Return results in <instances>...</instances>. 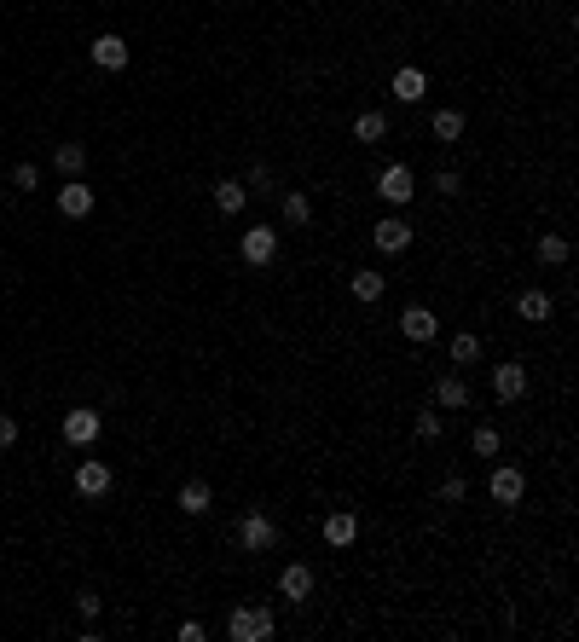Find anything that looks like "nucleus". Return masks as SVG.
Here are the masks:
<instances>
[{"mask_svg":"<svg viewBox=\"0 0 579 642\" xmlns=\"http://www.w3.org/2000/svg\"><path fill=\"white\" fill-rule=\"evenodd\" d=\"M475 359H481V336L458 331V336H452V365H475Z\"/></svg>","mask_w":579,"mask_h":642,"instance_id":"nucleus-26","label":"nucleus"},{"mask_svg":"<svg viewBox=\"0 0 579 642\" xmlns=\"http://www.w3.org/2000/svg\"><path fill=\"white\" fill-rule=\"evenodd\" d=\"M371 243H377L383 255H405V249H412V226H405V214H383L377 232H371Z\"/></svg>","mask_w":579,"mask_h":642,"instance_id":"nucleus-6","label":"nucleus"},{"mask_svg":"<svg viewBox=\"0 0 579 642\" xmlns=\"http://www.w3.org/2000/svg\"><path fill=\"white\" fill-rule=\"evenodd\" d=\"M469 451H475V458H498V429L493 422H481V429L469 434Z\"/></svg>","mask_w":579,"mask_h":642,"instance_id":"nucleus-27","label":"nucleus"},{"mask_svg":"<svg viewBox=\"0 0 579 642\" xmlns=\"http://www.w3.org/2000/svg\"><path fill=\"white\" fill-rule=\"evenodd\" d=\"M58 214H70V221H87V214H93V185L65 180V185H58Z\"/></svg>","mask_w":579,"mask_h":642,"instance_id":"nucleus-8","label":"nucleus"},{"mask_svg":"<svg viewBox=\"0 0 579 642\" xmlns=\"http://www.w3.org/2000/svg\"><path fill=\"white\" fill-rule=\"evenodd\" d=\"M53 163H58V174H65V180H82V168H87V145H82V139H65V145L53 151Z\"/></svg>","mask_w":579,"mask_h":642,"instance_id":"nucleus-18","label":"nucleus"},{"mask_svg":"<svg viewBox=\"0 0 579 642\" xmlns=\"http://www.w3.org/2000/svg\"><path fill=\"white\" fill-rule=\"evenodd\" d=\"M441 411H417V440H441Z\"/></svg>","mask_w":579,"mask_h":642,"instance_id":"nucleus-28","label":"nucleus"},{"mask_svg":"<svg viewBox=\"0 0 579 642\" xmlns=\"http://www.w3.org/2000/svg\"><path fill=\"white\" fill-rule=\"evenodd\" d=\"M244 261L249 266H273L278 261V232L273 226H249L244 232Z\"/></svg>","mask_w":579,"mask_h":642,"instance_id":"nucleus-7","label":"nucleus"},{"mask_svg":"<svg viewBox=\"0 0 579 642\" xmlns=\"http://www.w3.org/2000/svg\"><path fill=\"white\" fill-rule=\"evenodd\" d=\"M75 607H82V619H93V614H99V607H105V602H99V597H93V590H82V597H75Z\"/></svg>","mask_w":579,"mask_h":642,"instance_id":"nucleus-34","label":"nucleus"},{"mask_svg":"<svg viewBox=\"0 0 579 642\" xmlns=\"http://www.w3.org/2000/svg\"><path fill=\"white\" fill-rule=\"evenodd\" d=\"M441 498H446V504H464V498H469V480H464V475H446V480H441Z\"/></svg>","mask_w":579,"mask_h":642,"instance_id":"nucleus-29","label":"nucleus"},{"mask_svg":"<svg viewBox=\"0 0 579 642\" xmlns=\"http://www.w3.org/2000/svg\"><path fill=\"white\" fill-rule=\"evenodd\" d=\"M75 492H82V498H105V492H111V463H75Z\"/></svg>","mask_w":579,"mask_h":642,"instance_id":"nucleus-15","label":"nucleus"},{"mask_svg":"<svg viewBox=\"0 0 579 642\" xmlns=\"http://www.w3.org/2000/svg\"><path fill=\"white\" fill-rule=\"evenodd\" d=\"M99 429H105V422H99V411H87V405L65 411V422H58V434H65L70 446H93V440H99Z\"/></svg>","mask_w":579,"mask_h":642,"instance_id":"nucleus-5","label":"nucleus"},{"mask_svg":"<svg viewBox=\"0 0 579 642\" xmlns=\"http://www.w3.org/2000/svg\"><path fill=\"white\" fill-rule=\"evenodd\" d=\"M209 504H215L209 480H185V487H180V509L185 515H209Z\"/></svg>","mask_w":579,"mask_h":642,"instance_id":"nucleus-20","label":"nucleus"},{"mask_svg":"<svg viewBox=\"0 0 579 642\" xmlns=\"http://www.w3.org/2000/svg\"><path fill=\"white\" fill-rule=\"evenodd\" d=\"M377 192H383V202H388V209H405V202L417 197V174H412L405 163H388L383 174H377Z\"/></svg>","mask_w":579,"mask_h":642,"instance_id":"nucleus-1","label":"nucleus"},{"mask_svg":"<svg viewBox=\"0 0 579 642\" xmlns=\"http://www.w3.org/2000/svg\"><path fill=\"white\" fill-rule=\"evenodd\" d=\"M434 192L452 197V192H458V174H452V168H441V174H434Z\"/></svg>","mask_w":579,"mask_h":642,"instance_id":"nucleus-33","label":"nucleus"},{"mask_svg":"<svg viewBox=\"0 0 579 642\" xmlns=\"http://www.w3.org/2000/svg\"><path fill=\"white\" fill-rule=\"evenodd\" d=\"M244 185H249V192H267V185H273V174H267V168L255 163V168H249V180H244Z\"/></svg>","mask_w":579,"mask_h":642,"instance_id":"nucleus-32","label":"nucleus"},{"mask_svg":"<svg viewBox=\"0 0 579 642\" xmlns=\"http://www.w3.org/2000/svg\"><path fill=\"white\" fill-rule=\"evenodd\" d=\"M434 405H441V411H464V405H469V382L458 377V370L434 382Z\"/></svg>","mask_w":579,"mask_h":642,"instance_id":"nucleus-17","label":"nucleus"},{"mask_svg":"<svg viewBox=\"0 0 579 642\" xmlns=\"http://www.w3.org/2000/svg\"><path fill=\"white\" fill-rule=\"evenodd\" d=\"M238 544L249 556H261V550H273L278 544V527H273V515H261V509H249L244 521H238Z\"/></svg>","mask_w":579,"mask_h":642,"instance_id":"nucleus-4","label":"nucleus"},{"mask_svg":"<svg viewBox=\"0 0 579 642\" xmlns=\"http://www.w3.org/2000/svg\"><path fill=\"white\" fill-rule=\"evenodd\" d=\"M348 290H354V301H365V307H371V301H383L388 278H383V272H371V266H359V272L348 278Z\"/></svg>","mask_w":579,"mask_h":642,"instance_id":"nucleus-19","label":"nucleus"},{"mask_svg":"<svg viewBox=\"0 0 579 642\" xmlns=\"http://www.w3.org/2000/svg\"><path fill=\"white\" fill-rule=\"evenodd\" d=\"M18 446V417H0V451Z\"/></svg>","mask_w":579,"mask_h":642,"instance_id":"nucleus-31","label":"nucleus"},{"mask_svg":"<svg viewBox=\"0 0 579 642\" xmlns=\"http://www.w3.org/2000/svg\"><path fill=\"white\" fill-rule=\"evenodd\" d=\"M400 331H405V341H434V336H441V319H434L429 307H405L400 312Z\"/></svg>","mask_w":579,"mask_h":642,"instance_id":"nucleus-10","label":"nucleus"},{"mask_svg":"<svg viewBox=\"0 0 579 642\" xmlns=\"http://www.w3.org/2000/svg\"><path fill=\"white\" fill-rule=\"evenodd\" d=\"M313 221V197L307 192H285V226H307Z\"/></svg>","mask_w":579,"mask_h":642,"instance_id":"nucleus-25","label":"nucleus"},{"mask_svg":"<svg viewBox=\"0 0 579 642\" xmlns=\"http://www.w3.org/2000/svg\"><path fill=\"white\" fill-rule=\"evenodd\" d=\"M424 70H417V64H405V70H394V75H388V99H400V104H417V99H424Z\"/></svg>","mask_w":579,"mask_h":642,"instance_id":"nucleus-9","label":"nucleus"},{"mask_svg":"<svg viewBox=\"0 0 579 642\" xmlns=\"http://www.w3.org/2000/svg\"><path fill=\"white\" fill-rule=\"evenodd\" d=\"M203 637H209V631H203L197 619H185V625H180V642H203Z\"/></svg>","mask_w":579,"mask_h":642,"instance_id":"nucleus-35","label":"nucleus"},{"mask_svg":"<svg viewBox=\"0 0 579 642\" xmlns=\"http://www.w3.org/2000/svg\"><path fill=\"white\" fill-rule=\"evenodd\" d=\"M354 538H359V515H354V509L324 515V544H331V550H348Z\"/></svg>","mask_w":579,"mask_h":642,"instance_id":"nucleus-11","label":"nucleus"},{"mask_svg":"<svg viewBox=\"0 0 579 642\" xmlns=\"http://www.w3.org/2000/svg\"><path fill=\"white\" fill-rule=\"evenodd\" d=\"M12 185H18V192H35V185H41L35 163H18V168H12Z\"/></svg>","mask_w":579,"mask_h":642,"instance_id":"nucleus-30","label":"nucleus"},{"mask_svg":"<svg viewBox=\"0 0 579 642\" xmlns=\"http://www.w3.org/2000/svg\"><path fill=\"white\" fill-rule=\"evenodd\" d=\"M226 637L232 642H267L273 637V614L267 607H238V614L226 619Z\"/></svg>","mask_w":579,"mask_h":642,"instance_id":"nucleus-3","label":"nucleus"},{"mask_svg":"<svg viewBox=\"0 0 579 642\" xmlns=\"http://www.w3.org/2000/svg\"><path fill=\"white\" fill-rule=\"evenodd\" d=\"M568 255H574V243L562 238V232H544V238H539V261L544 266H568Z\"/></svg>","mask_w":579,"mask_h":642,"instance_id":"nucleus-24","label":"nucleus"},{"mask_svg":"<svg viewBox=\"0 0 579 642\" xmlns=\"http://www.w3.org/2000/svg\"><path fill=\"white\" fill-rule=\"evenodd\" d=\"M487 492H493V504H522V498H527V475H522V469H515V463H493V475H487Z\"/></svg>","mask_w":579,"mask_h":642,"instance_id":"nucleus-2","label":"nucleus"},{"mask_svg":"<svg viewBox=\"0 0 579 642\" xmlns=\"http://www.w3.org/2000/svg\"><path fill=\"white\" fill-rule=\"evenodd\" d=\"M278 590H285V602H307L313 597V568L307 561H290V568L278 573Z\"/></svg>","mask_w":579,"mask_h":642,"instance_id":"nucleus-13","label":"nucleus"},{"mask_svg":"<svg viewBox=\"0 0 579 642\" xmlns=\"http://www.w3.org/2000/svg\"><path fill=\"white\" fill-rule=\"evenodd\" d=\"M493 394L504 400V405H515V400L527 394V370L515 365V359H510V365H498V370H493Z\"/></svg>","mask_w":579,"mask_h":642,"instance_id":"nucleus-12","label":"nucleus"},{"mask_svg":"<svg viewBox=\"0 0 579 642\" xmlns=\"http://www.w3.org/2000/svg\"><path fill=\"white\" fill-rule=\"evenodd\" d=\"M383 133H388V116L383 111H359L354 116V139H359V145H377Z\"/></svg>","mask_w":579,"mask_h":642,"instance_id":"nucleus-21","label":"nucleus"},{"mask_svg":"<svg viewBox=\"0 0 579 642\" xmlns=\"http://www.w3.org/2000/svg\"><path fill=\"white\" fill-rule=\"evenodd\" d=\"M429 133L441 139V145H452V139H464V111H434V116H429Z\"/></svg>","mask_w":579,"mask_h":642,"instance_id":"nucleus-23","label":"nucleus"},{"mask_svg":"<svg viewBox=\"0 0 579 642\" xmlns=\"http://www.w3.org/2000/svg\"><path fill=\"white\" fill-rule=\"evenodd\" d=\"M244 202H249V185H238V180L215 185V209H221V214H244Z\"/></svg>","mask_w":579,"mask_h":642,"instance_id":"nucleus-22","label":"nucleus"},{"mask_svg":"<svg viewBox=\"0 0 579 642\" xmlns=\"http://www.w3.org/2000/svg\"><path fill=\"white\" fill-rule=\"evenodd\" d=\"M87 53H93V64H99V70H128V41H122V35H99Z\"/></svg>","mask_w":579,"mask_h":642,"instance_id":"nucleus-14","label":"nucleus"},{"mask_svg":"<svg viewBox=\"0 0 579 642\" xmlns=\"http://www.w3.org/2000/svg\"><path fill=\"white\" fill-rule=\"evenodd\" d=\"M515 312H522V324H551L556 301H551L544 290H522V301H515Z\"/></svg>","mask_w":579,"mask_h":642,"instance_id":"nucleus-16","label":"nucleus"}]
</instances>
